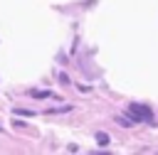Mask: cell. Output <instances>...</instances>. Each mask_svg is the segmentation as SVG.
<instances>
[{
    "instance_id": "obj_1",
    "label": "cell",
    "mask_w": 158,
    "mask_h": 155,
    "mask_svg": "<svg viewBox=\"0 0 158 155\" xmlns=\"http://www.w3.org/2000/svg\"><path fill=\"white\" fill-rule=\"evenodd\" d=\"M128 116L133 118V123H141V121H151L153 113L148 106H141V103H128Z\"/></svg>"
},
{
    "instance_id": "obj_2",
    "label": "cell",
    "mask_w": 158,
    "mask_h": 155,
    "mask_svg": "<svg viewBox=\"0 0 158 155\" xmlns=\"http://www.w3.org/2000/svg\"><path fill=\"white\" fill-rule=\"evenodd\" d=\"M94 138H96V143H99V145H104V148H106V145H109V143H111V138H109V135H106V133H101V130H99V133H96V135H94Z\"/></svg>"
},
{
    "instance_id": "obj_3",
    "label": "cell",
    "mask_w": 158,
    "mask_h": 155,
    "mask_svg": "<svg viewBox=\"0 0 158 155\" xmlns=\"http://www.w3.org/2000/svg\"><path fill=\"white\" fill-rule=\"evenodd\" d=\"M32 96H35V98H57L52 91H32Z\"/></svg>"
}]
</instances>
